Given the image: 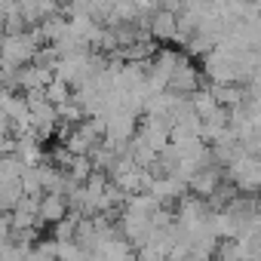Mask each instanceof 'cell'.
I'll return each mask as SVG.
<instances>
[{
    "label": "cell",
    "mask_w": 261,
    "mask_h": 261,
    "mask_svg": "<svg viewBox=\"0 0 261 261\" xmlns=\"http://www.w3.org/2000/svg\"><path fill=\"white\" fill-rule=\"evenodd\" d=\"M43 98L53 105V108H62V105H68L71 101V89L65 86V83H59V80H53L46 89H43Z\"/></svg>",
    "instance_id": "8"
},
{
    "label": "cell",
    "mask_w": 261,
    "mask_h": 261,
    "mask_svg": "<svg viewBox=\"0 0 261 261\" xmlns=\"http://www.w3.org/2000/svg\"><path fill=\"white\" fill-rule=\"evenodd\" d=\"M65 215H68L65 197H59V194H43V197H40V206H37V227H43L46 221L59 224Z\"/></svg>",
    "instance_id": "5"
},
{
    "label": "cell",
    "mask_w": 261,
    "mask_h": 261,
    "mask_svg": "<svg viewBox=\"0 0 261 261\" xmlns=\"http://www.w3.org/2000/svg\"><path fill=\"white\" fill-rule=\"evenodd\" d=\"M40 43H43V37H40L37 28L22 31V34H13V37H4V43H0V62L19 71V68H25V65L34 62Z\"/></svg>",
    "instance_id": "1"
},
{
    "label": "cell",
    "mask_w": 261,
    "mask_h": 261,
    "mask_svg": "<svg viewBox=\"0 0 261 261\" xmlns=\"http://www.w3.org/2000/svg\"><path fill=\"white\" fill-rule=\"evenodd\" d=\"M148 37L154 43H166V40H175V16L172 13H163L157 7V13L148 19Z\"/></svg>",
    "instance_id": "6"
},
{
    "label": "cell",
    "mask_w": 261,
    "mask_h": 261,
    "mask_svg": "<svg viewBox=\"0 0 261 261\" xmlns=\"http://www.w3.org/2000/svg\"><path fill=\"white\" fill-rule=\"evenodd\" d=\"M136 136V117L129 114H111L105 117V142L111 145H129Z\"/></svg>",
    "instance_id": "4"
},
{
    "label": "cell",
    "mask_w": 261,
    "mask_h": 261,
    "mask_svg": "<svg viewBox=\"0 0 261 261\" xmlns=\"http://www.w3.org/2000/svg\"><path fill=\"white\" fill-rule=\"evenodd\" d=\"M218 185H221V169H218L215 163H209V166H203V169H197V172L191 175L188 191H194V194H200V197H209Z\"/></svg>",
    "instance_id": "7"
},
{
    "label": "cell",
    "mask_w": 261,
    "mask_h": 261,
    "mask_svg": "<svg viewBox=\"0 0 261 261\" xmlns=\"http://www.w3.org/2000/svg\"><path fill=\"white\" fill-rule=\"evenodd\" d=\"M175 62H178V53H172V49H157V56L151 59V65H148V71H145V83H148L151 95L166 92L169 77H172V71H175Z\"/></svg>",
    "instance_id": "2"
},
{
    "label": "cell",
    "mask_w": 261,
    "mask_h": 261,
    "mask_svg": "<svg viewBox=\"0 0 261 261\" xmlns=\"http://www.w3.org/2000/svg\"><path fill=\"white\" fill-rule=\"evenodd\" d=\"M197 89H200V71H197L188 59H181V56H178V62H175V71H172V77H169L166 92H175V95H194Z\"/></svg>",
    "instance_id": "3"
},
{
    "label": "cell",
    "mask_w": 261,
    "mask_h": 261,
    "mask_svg": "<svg viewBox=\"0 0 261 261\" xmlns=\"http://www.w3.org/2000/svg\"><path fill=\"white\" fill-rule=\"evenodd\" d=\"M77 221H80V215H74V212H68L59 224H56V243H74V230H77Z\"/></svg>",
    "instance_id": "9"
}]
</instances>
